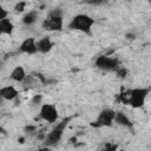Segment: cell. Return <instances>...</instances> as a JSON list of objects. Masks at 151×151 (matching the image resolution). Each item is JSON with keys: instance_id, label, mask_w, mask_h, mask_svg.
I'll use <instances>...</instances> for the list:
<instances>
[{"instance_id": "cell-1", "label": "cell", "mask_w": 151, "mask_h": 151, "mask_svg": "<svg viewBox=\"0 0 151 151\" xmlns=\"http://www.w3.org/2000/svg\"><path fill=\"white\" fill-rule=\"evenodd\" d=\"M150 87H134L131 90H127L125 92H122L118 96V100L123 104L130 105L133 109H140L150 93Z\"/></svg>"}, {"instance_id": "cell-2", "label": "cell", "mask_w": 151, "mask_h": 151, "mask_svg": "<svg viewBox=\"0 0 151 151\" xmlns=\"http://www.w3.org/2000/svg\"><path fill=\"white\" fill-rule=\"evenodd\" d=\"M93 25H94V19L92 17L87 14H77L70 21L68 28L73 31H79L85 34H91Z\"/></svg>"}, {"instance_id": "cell-3", "label": "cell", "mask_w": 151, "mask_h": 151, "mask_svg": "<svg viewBox=\"0 0 151 151\" xmlns=\"http://www.w3.org/2000/svg\"><path fill=\"white\" fill-rule=\"evenodd\" d=\"M71 122V117H66L64 119H61L59 123H57V125L46 134L45 137V145L47 146H54L55 144H58L65 132V129L67 127L68 123Z\"/></svg>"}, {"instance_id": "cell-4", "label": "cell", "mask_w": 151, "mask_h": 151, "mask_svg": "<svg viewBox=\"0 0 151 151\" xmlns=\"http://www.w3.org/2000/svg\"><path fill=\"white\" fill-rule=\"evenodd\" d=\"M64 19L61 9H53L50 12L48 17L42 21V28L48 32H60L63 31Z\"/></svg>"}, {"instance_id": "cell-5", "label": "cell", "mask_w": 151, "mask_h": 151, "mask_svg": "<svg viewBox=\"0 0 151 151\" xmlns=\"http://www.w3.org/2000/svg\"><path fill=\"white\" fill-rule=\"evenodd\" d=\"M94 65L98 70L104 72H114L119 67V61L117 58H112L109 55H98L94 60Z\"/></svg>"}, {"instance_id": "cell-6", "label": "cell", "mask_w": 151, "mask_h": 151, "mask_svg": "<svg viewBox=\"0 0 151 151\" xmlns=\"http://www.w3.org/2000/svg\"><path fill=\"white\" fill-rule=\"evenodd\" d=\"M114 116H116L114 110L104 109L98 113V116H97L96 120L92 123V125L96 127H110L114 123Z\"/></svg>"}, {"instance_id": "cell-7", "label": "cell", "mask_w": 151, "mask_h": 151, "mask_svg": "<svg viewBox=\"0 0 151 151\" xmlns=\"http://www.w3.org/2000/svg\"><path fill=\"white\" fill-rule=\"evenodd\" d=\"M39 118L48 124H54L59 118L57 106L54 104H42L39 110Z\"/></svg>"}, {"instance_id": "cell-8", "label": "cell", "mask_w": 151, "mask_h": 151, "mask_svg": "<svg viewBox=\"0 0 151 151\" xmlns=\"http://www.w3.org/2000/svg\"><path fill=\"white\" fill-rule=\"evenodd\" d=\"M19 52L25 53V54H35L38 53V47H37V40L33 37H28L22 40V42L19 46Z\"/></svg>"}, {"instance_id": "cell-9", "label": "cell", "mask_w": 151, "mask_h": 151, "mask_svg": "<svg viewBox=\"0 0 151 151\" xmlns=\"http://www.w3.org/2000/svg\"><path fill=\"white\" fill-rule=\"evenodd\" d=\"M18 96H19V91L12 85H7V86L0 87V97L4 100L12 101L15 98H18Z\"/></svg>"}, {"instance_id": "cell-10", "label": "cell", "mask_w": 151, "mask_h": 151, "mask_svg": "<svg viewBox=\"0 0 151 151\" xmlns=\"http://www.w3.org/2000/svg\"><path fill=\"white\" fill-rule=\"evenodd\" d=\"M37 47L38 52L41 54H47L52 51L53 48V42L48 37H42L37 41Z\"/></svg>"}, {"instance_id": "cell-11", "label": "cell", "mask_w": 151, "mask_h": 151, "mask_svg": "<svg viewBox=\"0 0 151 151\" xmlns=\"http://www.w3.org/2000/svg\"><path fill=\"white\" fill-rule=\"evenodd\" d=\"M38 18H39V13L37 9H31L28 12H26L22 18H21V22L25 25V26H32L34 25L37 21H38Z\"/></svg>"}, {"instance_id": "cell-12", "label": "cell", "mask_w": 151, "mask_h": 151, "mask_svg": "<svg viewBox=\"0 0 151 151\" xmlns=\"http://www.w3.org/2000/svg\"><path fill=\"white\" fill-rule=\"evenodd\" d=\"M26 77H27V73H26L25 68H24L22 66H20V65H19V66H15V67L12 70L11 74H9V78H11L13 81H15V83H22Z\"/></svg>"}, {"instance_id": "cell-13", "label": "cell", "mask_w": 151, "mask_h": 151, "mask_svg": "<svg viewBox=\"0 0 151 151\" xmlns=\"http://www.w3.org/2000/svg\"><path fill=\"white\" fill-rule=\"evenodd\" d=\"M13 31H14V25L11 21V19H8V17L0 20V35H2V34L12 35Z\"/></svg>"}, {"instance_id": "cell-14", "label": "cell", "mask_w": 151, "mask_h": 151, "mask_svg": "<svg viewBox=\"0 0 151 151\" xmlns=\"http://www.w3.org/2000/svg\"><path fill=\"white\" fill-rule=\"evenodd\" d=\"M114 123H117V124H118V125H120V126L132 129V123H131L130 118H129V117H127L123 111H116Z\"/></svg>"}, {"instance_id": "cell-15", "label": "cell", "mask_w": 151, "mask_h": 151, "mask_svg": "<svg viewBox=\"0 0 151 151\" xmlns=\"http://www.w3.org/2000/svg\"><path fill=\"white\" fill-rule=\"evenodd\" d=\"M114 73L117 74V77H118V78H125V77H126V74H127V70H126V68H124V67H122V66H119V67L114 71Z\"/></svg>"}, {"instance_id": "cell-16", "label": "cell", "mask_w": 151, "mask_h": 151, "mask_svg": "<svg viewBox=\"0 0 151 151\" xmlns=\"http://www.w3.org/2000/svg\"><path fill=\"white\" fill-rule=\"evenodd\" d=\"M8 17V11L2 6V4L0 2V20H2V19H5V18H7Z\"/></svg>"}, {"instance_id": "cell-17", "label": "cell", "mask_w": 151, "mask_h": 151, "mask_svg": "<svg viewBox=\"0 0 151 151\" xmlns=\"http://www.w3.org/2000/svg\"><path fill=\"white\" fill-rule=\"evenodd\" d=\"M25 6H26V2H25V1H20V2H18V4L15 5L14 9H15L17 12H22V11L25 9Z\"/></svg>"}, {"instance_id": "cell-18", "label": "cell", "mask_w": 151, "mask_h": 151, "mask_svg": "<svg viewBox=\"0 0 151 151\" xmlns=\"http://www.w3.org/2000/svg\"><path fill=\"white\" fill-rule=\"evenodd\" d=\"M41 99H42V96H41V94H35V96L33 97V99H32V103H33V104H40Z\"/></svg>"}, {"instance_id": "cell-19", "label": "cell", "mask_w": 151, "mask_h": 151, "mask_svg": "<svg viewBox=\"0 0 151 151\" xmlns=\"http://www.w3.org/2000/svg\"><path fill=\"white\" fill-rule=\"evenodd\" d=\"M0 133H2V134H6V133H7V132H6V130H5L1 125H0Z\"/></svg>"}, {"instance_id": "cell-20", "label": "cell", "mask_w": 151, "mask_h": 151, "mask_svg": "<svg viewBox=\"0 0 151 151\" xmlns=\"http://www.w3.org/2000/svg\"><path fill=\"white\" fill-rule=\"evenodd\" d=\"M2 64H4V61H2V59L0 58V70H1V67H2Z\"/></svg>"}, {"instance_id": "cell-21", "label": "cell", "mask_w": 151, "mask_h": 151, "mask_svg": "<svg viewBox=\"0 0 151 151\" xmlns=\"http://www.w3.org/2000/svg\"><path fill=\"white\" fill-rule=\"evenodd\" d=\"M2 101H5V100H4V99H2V98H1V97H0V105H1V104H2Z\"/></svg>"}]
</instances>
